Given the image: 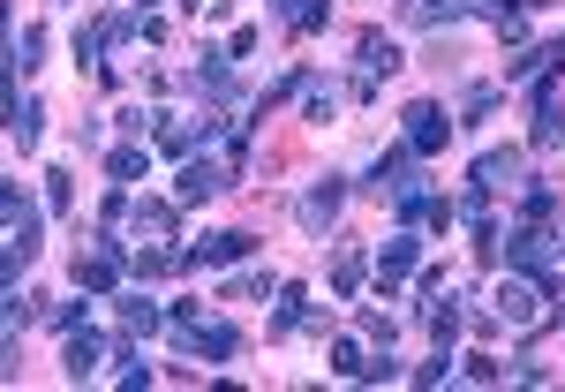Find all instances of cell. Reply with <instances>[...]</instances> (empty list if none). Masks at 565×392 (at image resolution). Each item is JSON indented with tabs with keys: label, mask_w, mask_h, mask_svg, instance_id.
Instances as JSON below:
<instances>
[{
	"label": "cell",
	"mask_w": 565,
	"mask_h": 392,
	"mask_svg": "<svg viewBox=\"0 0 565 392\" xmlns=\"http://www.w3.org/2000/svg\"><path fill=\"white\" fill-rule=\"evenodd\" d=\"M174 348L226 362V354H242V332H234L226 317H204V309H174Z\"/></svg>",
	"instance_id": "cell-1"
},
{
	"label": "cell",
	"mask_w": 565,
	"mask_h": 392,
	"mask_svg": "<svg viewBox=\"0 0 565 392\" xmlns=\"http://www.w3.org/2000/svg\"><path fill=\"white\" fill-rule=\"evenodd\" d=\"M558 287H543L535 272H505V287H498V303L490 317H505V325H543V303H551Z\"/></svg>",
	"instance_id": "cell-2"
},
{
	"label": "cell",
	"mask_w": 565,
	"mask_h": 392,
	"mask_svg": "<svg viewBox=\"0 0 565 392\" xmlns=\"http://www.w3.org/2000/svg\"><path fill=\"white\" fill-rule=\"evenodd\" d=\"M234 181V167H226V151H196V159H181V181H174V204H204V197H218Z\"/></svg>",
	"instance_id": "cell-3"
},
{
	"label": "cell",
	"mask_w": 565,
	"mask_h": 392,
	"mask_svg": "<svg viewBox=\"0 0 565 392\" xmlns=\"http://www.w3.org/2000/svg\"><path fill=\"white\" fill-rule=\"evenodd\" d=\"M392 68H399V45L385 39V31H362V39H354V98H370V91H377V76H392Z\"/></svg>",
	"instance_id": "cell-4"
},
{
	"label": "cell",
	"mask_w": 565,
	"mask_h": 392,
	"mask_svg": "<svg viewBox=\"0 0 565 392\" xmlns=\"http://www.w3.org/2000/svg\"><path fill=\"white\" fill-rule=\"evenodd\" d=\"M399 121H407V144H415V151H423V159H430L437 144H445V136H452V114H445V106H430V98H415V106H407V114H399Z\"/></svg>",
	"instance_id": "cell-5"
},
{
	"label": "cell",
	"mask_w": 565,
	"mask_h": 392,
	"mask_svg": "<svg viewBox=\"0 0 565 392\" xmlns=\"http://www.w3.org/2000/svg\"><path fill=\"white\" fill-rule=\"evenodd\" d=\"M0 212H8V242H15V250H31V257H39V204H31V197H23V189H15V181H8V189H0Z\"/></svg>",
	"instance_id": "cell-6"
},
{
	"label": "cell",
	"mask_w": 565,
	"mask_h": 392,
	"mask_svg": "<svg viewBox=\"0 0 565 392\" xmlns=\"http://www.w3.org/2000/svg\"><path fill=\"white\" fill-rule=\"evenodd\" d=\"M415 264H423V234H415V226H399L385 250H377V279H385V287H399Z\"/></svg>",
	"instance_id": "cell-7"
},
{
	"label": "cell",
	"mask_w": 565,
	"mask_h": 392,
	"mask_svg": "<svg viewBox=\"0 0 565 392\" xmlns=\"http://www.w3.org/2000/svg\"><path fill=\"white\" fill-rule=\"evenodd\" d=\"M468 189H482V197H505V189H521V151H482L476 159V181Z\"/></svg>",
	"instance_id": "cell-8"
},
{
	"label": "cell",
	"mask_w": 565,
	"mask_h": 392,
	"mask_svg": "<svg viewBox=\"0 0 565 392\" xmlns=\"http://www.w3.org/2000/svg\"><path fill=\"white\" fill-rule=\"evenodd\" d=\"M340 204H348V189H340V181H317V189H309L302 204H295V219H302L309 234H324V226L340 219Z\"/></svg>",
	"instance_id": "cell-9"
},
{
	"label": "cell",
	"mask_w": 565,
	"mask_h": 392,
	"mask_svg": "<svg viewBox=\"0 0 565 392\" xmlns=\"http://www.w3.org/2000/svg\"><path fill=\"white\" fill-rule=\"evenodd\" d=\"M39 136H45V106L39 98H8V144L15 151H39Z\"/></svg>",
	"instance_id": "cell-10"
},
{
	"label": "cell",
	"mask_w": 565,
	"mask_h": 392,
	"mask_svg": "<svg viewBox=\"0 0 565 392\" xmlns=\"http://www.w3.org/2000/svg\"><path fill=\"white\" fill-rule=\"evenodd\" d=\"M98 354H106V340L76 325V332H68V348H61V370H68L76 385H84V378H98Z\"/></svg>",
	"instance_id": "cell-11"
},
{
	"label": "cell",
	"mask_w": 565,
	"mask_h": 392,
	"mask_svg": "<svg viewBox=\"0 0 565 392\" xmlns=\"http://www.w3.org/2000/svg\"><path fill=\"white\" fill-rule=\"evenodd\" d=\"M181 264H189V250H167V242L129 250V272H136V279H167V272H181Z\"/></svg>",
	"instance_id": "cell-12"
},
{
	"label": "cell",
	"mask_w": 565,
	"mask_h": 392,
	"mask_svg": "<svg viewBox=\"0 0 565 392\" xmlns=\"http://www.w3.org/2000/svg\"><path fill=\"white\" fill-rule=\"evenodd\" d=\"M249 250H257L249 234H204V242L189 250V264H242V257H249Z\"/></svg>",
	"instance_id": "cell-13"
},
{
	"label": "cell",
	"mask_w": 565,
	"mask_h": 392,
	"mask_svg": "<svg viewBox=\"0 0 565 392\" xmlns=\"http://www.w3.org/2000/svg\"><path fill=\"white\" fill-rule=\"evenodd\" d=\"M39 53H45V31H39V23H23V39H8V84H15V76H31V68H39Z\"/></svg>",
	"instance_id": "cell-14"
},
{
	"label": "cell",
	"mask_w": 565,
	"mask_h": 392,
	"mask_svg": "<svg viewBox=\"0 0 565 392\" xmlns=\"http://www.w3.org/2000/svg\"><path fill=\"white\" fill-rule=\"evenodd\" d=\"M407 15L423 23V31H437V23H460V15H476L468 0H407Z\"/></svg>",
	"instance_id": "cell-15"
},
{
	"label": "cell",
	"mask_w": 565,
	"mask_h": 392,
	"mask_svg": "<svg viewBox=\"0 0 565 392\" xmlns=\"http://www.w3.org/2000/svg\"><path fill=\"white\" fill-rule=\"evenodd\" d=\"M535 144H543V151H551V144H565V114H558V98H551V91L535 98Z\"/></svg>",
	"instance_id": "cell-16"
},
{
	"label": "cell",
	"mask_w": 565,
	"mask_h": 392,
	"mask_svg": "<svg viewBox=\"0 0 565 392\" xmlns=\"http://www.w3.org/2000/svg\"><path fill=\"white\" fill-rule=\"evenodd\" d=\"M121 317H129V332H159L167 325V309H151L143 295H121Z\"/></svg>",
	"instance_id": "cell-17"
},
{
	"label": "cell",
	"mask_w": 565,
	"mask_h": 392,
	"mask_svg": "<svg viewBox=\"0 0 565 392\" xmlns=\"http://www.w3.org/2000/svg\"><path fill=\"white\" fill-rule=\"evenodd\" d=\"M362 287V250H340L332 257V295H354Z\"/></svg>",
	"instance_id": "cell-18"
},
{
	"label": "cell",
	"mask_w": 565,
	"mask_h": 392,
	"mask_svg": "<svg viewBox=\"0 0 565 392\" xmlns=\"http://www.w3.org/2000/svg\"><path fill=\"white\" fill-rule=\"evenodd\" d=\"M106 167H114V181H136L151 159H143V144H121V151H106Z\"/></svg>",
	"instance_id": "cell-19"
},
{
	"label": "cell",
	"mask_w": 565,
	"mask_h": 392,
	"mask_svg": "<svg viewBox=\"0 0 565 392\" xmlns=\"http://www.w3.org/2000/svg\"><path fill=\"white\" fill-rule=\"evenodd\" d=\"M332 370H340V378H370V362H362L354 340H332Z\"/></svg>",
	"instance_id": "cell-20"
},
{
	"label": "cell",
	"mask_w": 565,
	"mask_h": 392,
	"mask_svg": "<svg viewBox=\"0 0 565 392\" xmlns=\"http://www.w3.org/2000/svg\"><path fill=\"white\" fill-rule=\"evenodd\" d=\"M392 332H399V325H392L385 309H362V340H370V348H392Z\"/></svg>",
	"instance_id": "cell-21"
},
{
	"label": "cell",
	"mask_w": 565,
	"mask_h": 392,
	"mask_svg": "<svg viewBox=\"0 0 565 392\" xmlns=\"http://www.w3.org/2000/svg\"><path fill=\"white\" fill-rule=\"evenodd\" d=\"M468 385H505V362H490V354H468V370H460Z\"/></svg>",
	"instance_id": "cell-22"
},
{
	"label": "cell",
	"mask_w": 565,
	"mask_h": 392,
	"mask_svg": "<svg viewBox=\"0 0 565 392\" xmlns=\"http://www.w3.org/2000/svg\"><path fill=\"white\" fill-rule=\"evenodd\" d=\"M68 197H76V189H68V167H53V174H45V204L68 212Z\"/></svg>",
	"instance_id": "cell-23"
},
{
	"label": "cell",
	"mask_w": 565,
	"mask_h": 392,
	"mask_svg": "<svg viewBox=\"0 0 565 392\" xmlns=\"http://www.w3.org/2000/svg\"><path fill=\"white\" fill-rule=\"evenodd\" d=\"M271 287H279L271 272H242V279H226V295H271Z\"/></svg>",
	"instance_id": "cell-24"
},
{
	"label": "cell",
	"mask_w": 565,
	"mask_h": 392,
	"mask_svg": "<svg viewBox=\"0 0 565 392\" xmlns=\"http://www.w3.org/2000/svg\"><path fill=\"white\" fill-rule=\"evenodd\" d=\"M302 114H309V121H332V114H340V91H309Z\"/></svg>",
	"instance_id": "cell-25"
},
{
	"label": "cell",
	"mask_w": 565,
	"mask_h": 392,
	"mask_svg": "<svg viewBox=\"0 0 565 392\" xmlns=\"http://www.w3.org/2000/svg\"><path fill=\"white\" fill-rule=\"evenodd\" d=\"M324 15H332V8H324V0H302V15H295V31H317V23H324Z\"/></svg>",
	"instance_id": "cell-26"
},
{
	"label": "cell",
	"mask_w": 565,
	"mask_h": 392,
	"mask_svg": "<svg viewBox=\"0 0 565 392\" xmlns=\"http://www.w3.org/2000/svg\"><path fill=\"white\" fill-rule=\"evenodd\" d=\"M271 15H279V23H295V15H302V0H271Z\"/></svg>",
	"instance_id": "cell-27"
}]
</instances>
